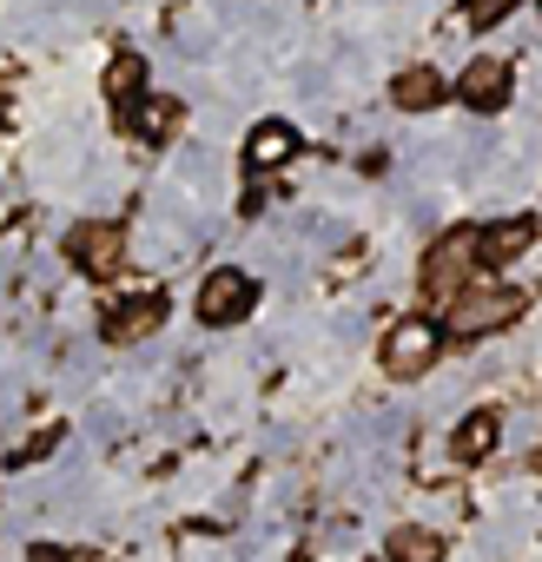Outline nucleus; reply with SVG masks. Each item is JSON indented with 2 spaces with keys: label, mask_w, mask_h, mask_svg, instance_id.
I'll return each instance as SVG.
<instances>
[{
  "label": "nucleus",
  "mask_w": 542,
  "mask_h": 562,
  "mask_svg": "<svg viewBox=\"0 0 542 562\" xmlns=\"http://www.w3.org/2000/svg\"><path fill=\"white\" fill-rule=\"evenodd\" d=\"M529 312V292H516V285H496V278H470V285L450 299V331L456 338H483V331H503V325H516Z\"/></svg>",
  "instance_id": "nucleus-1"
},
{
  "label": "nucleus",
  "mask_w": 542,
  "mask_h": 562,
  "mask_svg": "<svg viewBox=\"0 0 542 562\" xmlns=\"http://www.w3.org/2000/svg\"><path fill=\"white\" fill-rule=\"evenodd\" d=\"M483 271V251H476V225H450L430 251H424V299H456L470 278Z\"/></svg>",
  "instance_id": "nucleus-2"
},
{
  "label": "nucleus",
  "mask_w": 542,
  "mask_h": 562,
  "mask_svg": "<svg viewBox=\"0 0 542 562\" xmlns=\"http://www.w3.org/2000/svg\"><path fill=\"white\" fill-rule=\"evenodd\" d=\"M437 351H443V331L430 318H397L384 331V371L391 378H424L437 364Z\"/></svg>",
  "instance_id": "nucleus-3"
},
{
  "label": "nucleus",
  "mask_w": 542,
  "mask_h": 562,
  "mask_svg": "<svg viewBox=\"0 0 542 562\" xmlns=\"http://www.w3.org/2000/svg\"><path fill=\"white\" fill-rule=\"evenodd\" d=\"M251 305H258V285H251L238 265H218L205 285H199V318H205L212 331H218V325H245Z\"/></svg>",
  "instance_id": "nucleus-4"
},
{
  "label": "nucleus",
  "mask_w": 542,
  "mask_h": 562,
  "mask_svg": "<svg viewBox=\"0 0 542 562\" xmlns=\"http://www.w3.org/2000/svg\"><path fill=\"white\" fill-rule=\"evenodd\" d=\"M67 251H74V265H80V271L113 278V271H120V258H126V232H120L113 218H87V225H74Z\"/></svg>",
  "instance_id": "nucleus-5"
},
{
  "label": "nucleus",
  "mask_w": 542,
  "mask_h": 562,
  "mask_svg": "<svg viewBox=\"0 0 542 562\" xmlns=\"http://www.w3.org/2000/svg\"><path fill=\"white\" fill-rule=\"evenodd\" d=\"M456 100H463L470 113L509 106V60H503V54H476V60L463 67V80H456Z\"/></svg>",
  "instance_id": "nucleus-6"
},
{
  "label": "nucleus",
  "mask_w": 542,
  "mask_h": 562,
  "mask_svg": "<svg viewBox=\"0 0 542 562\" xmlns=\"http://www.w3.org/2000/svg\"><path fill=\"white\" fill-rule=\"evenodd\" d=\"M529 245H535V212H509V218H496V225L476 232V251H483L489 271H496V265H516Z\"/></svg>",
  "instance_id": "nucleus-7"
},
{
  "label": "nucleus",
  "mask_w": 542,
  "mask_h": 562,
  "mask_svg": "<svg viewBox=\"0 0 542 562\" xmlns=\"http://www.w3.org/2000/svg\"><path fill=\"white\" fill-rule=\"evenodd\" d=\"M159 325H166V299H153V292H146V299L113 305L100 331H106V345H139V338H153Z\"/></svg>",
  "instance_id": "nucleus-8"
},
{
  "label": "nucleus",
  "mask_w": 542,
  "mask_h": 562,
  "mask_svg": "<svg viewBox=\"0 0 542 562\" xmlns=\"http://www.w3.org/2000/svg\"><path fill=\"white\" fill-rule=\"evenodd\" d=\"M292 159H298V133H292L285 120L251 126V139H245V166H251V172H279V166H292Z\"/></svg>",
  "instance_id": "nucleus-9"
},
{
  "label": "nucleus",
  "mask_w": 542,
  "mask_h": 562,
  "mask_svg": "<svg viewBox=\"0 0 542 562\" xmlns=\"http://www.w3.org/2000/svg\"><path fill=\"white\" fill-rule=\"evenodd\" d=\"M391 106H397V113H430V106H443V74H437V67H404V74L391 80Z\"/></svg>",
  "instance_id": "nucleus-10"
},
{
  "label": "nucleus",
  "mask_w": 542,
  "mask_h": 562,
  "mask_svg": "<svg viewBox=\"0 0 542 562\" xmlns=\"http://www.w3.org/2000/svg\"><path fill=\"white\" fill-rule=\"evenodd\" d=\"M384 555H391V562H443V536L424 529V522H397V529L384 536Z\"/></svg>",
  "instance_id": "nucleus-11"
},
{
  "label": "nucleus",
  "mask_w": 542,
  "mask_h": 562,
  "mask_svg": "<svg viewBox=\"0 0 542 562\" xmlns=\"http://www.w3.org/2000/svg\"><path fill=\"white\" fill-rule=\"evenodd\" d=\"M120 120H126L133 133H146V139H166V133L179 126V100H153V93H139V100L120 106Z\"/></svg>",
  "instance_id": "nucleus-12"
},
{
  "label": "nucleus",
  "mask_w": 542,
  "mask_h": 562,
  "mask_svg": "<svg viewBox=\"0 0 542 562\" xmlns=\"http://www.w3.org/2000/svg\"><path fill=\"white\" fill-rule=\"evenodd\" d=\"M496 437H503V424H496V411H470V417L456 424V437H450V450H456L463 463H476V457H489V450H496Z\"/></svg>",
  "instance_id": "nucleus-13"
},
{
  "label": "nucleus",
  "mask_w": 542,
  "mask_h": 562,
  "mask_svg": "<svg viewBox=\"0 0 542 562\" xmlns=\"http://www.w3.org/2000/svg\"><path fill=\"white\" fill-rule=\"evenodd\" d=\"M100 87H106V100H113V106L139 100V93H146V60H139V54H113V67H106V80H100Z\"/></svg>",
  "instance_id": "nucleus-14"
},
{
  "label": "nucleus",
  "mask_w": 542,
  "mask_h": 562,
  "mask_svg": "<svg viewBox=\"0 0 542 562\" xmlns=\"http://www.w3.org/2000/svg\"><path fill=\"white\" fill-rule=\"evenodd\" d=\"M54 443H60V424H47V430H34L27 443H14V450H8V463H14V470H27V463H41Z\"/></svg>",
  "instance_id": "nucleus-15"
},
{
  "label": "nucleus",
  "mask_w": 542,
  "mask_h": 562,
  "mask_svg": "<svg viewBox=\"0 0 542 562\" xmlns=\"http://www.w3.org/2000/svg\"><path fill=\"white\" fill-rule=\"evenodd\" d=\"M509 8H516V0H470V14H463V21H470V27H496Z\"/></svg>",
  "instance_id": "nucleus-16"
},
{
  "label": "nucleus",
  "mask_w": 542,
  "mask_h": 562,
  "mask_svg": "<svg viewBox=\"0 0 542 562\" xmlns=\"http://www.w3.org/2000/svg\"><path fill=\"white\" fill-rule=\"evenodd\" d=\"M34 562H74V555H60V549H34Z\"/></svg>",
  "instance_id": "nucleus-17"
}]
</instances>
